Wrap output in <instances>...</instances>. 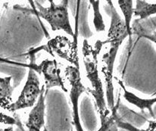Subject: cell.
I'll return each mask as SVG.
<instances>
[{
  "label": "cell",
  "instance_id": "6da1fadb",
  "mask_svg": "<svg viewBox=\"0 0 156 131\" xmlns=\"http://www.w3.org/2000/svg\"><path fill=\"white\" fill-rule=\"evenodd\" d=\"M110 6L111 24L107 37L103 40V45L109 46L102 54L101 57L100 69L104 78L105 86V97L107 105L109 110H115V96H114L113 75L115 62L118 55V50L127 37V28L124 24V19L121 18L116 9L114 6L112 1H108Z\"/></svg>",
  "mask_w": 156,
  "mask_h": 131
},
{
  "label": "cell",
  "instance_id": "7a4b0ae2",
  "mask_svg": "<svg viewBox=\"0 0 156 131\" xmlns=\"http://www.w3.org/2000/svg\"><path fill=\"white\" fill-rule=\"evenodd\" d=\"M103 46V40H98L94 44H91L87 40H84L82 43L81 53L86 77L90 84L87 90L94 100L96 111L101 120V126H109L111 120L108 118L111 111L108 107L99 70V56Z\"/></svg>",
  "mask_w": 156,
  "mask_h": 131
},
{
  "label": "cell",
  "instance_id": "3957f363",
  "mask_svg": "<svg viewBox=\"0 0 156 131\" xmlns=\"http://www.w3.org/2000/svg\"><path fill=\"white\" fill-rule=\"evenodd\" d=\"M49 2V7H44L37 3V14L38 16L49 24L52 31L63 30L68 35L74 37V33L69 19L68 1L65 0L58 5L52 0Z\"/></svg>",
  "mask_w": 156,
  "mask_h": 131
},
{
  "label": "cell",
  "instance_id": "277c9868",
  "mask_svg": "<svg viewBox=\"0 0 156 131\" xmlns=\"http://www.w3.org/2000/svg\"><path fill=\"white\" fill-rule=\"evenodd\" d=\"M64 76L69 87V96L72 105L73 122L76 131H84L82 127L79 114V99L86 87L82 83L79 68L72 65H67L64 70ZM109 126H101L98 131H105Z\"/></svg>",
  "mask_w": 156,
  "mask_h": 131
},
{
  "label": "cell",
  "instance_id": "5b68a950",
  "mask_svg": "<svg viewBox=\"0 0 156 131\" xmlns=\"http://www.w3.org/2000/svg\"><path fill=\"white\" fill-rule=\"evenodd\" d=\"M43 49L52 56H58L80 69L78 46L76 39L71 41L65 36L58 35L50 39Z\"/></svg>",
  "mask_w": 156,
  "mask_h": 131
},
{
  "label": "cell",
  "instance_id": "8992f818",
  "mask_svg": "<svg viewBox=\"0 0 156 131\" xmlns=\"http://www.w3.org/2000/svg\"><path fill=\"white\" fill-rule=\"evenodd\" d=\"M42 89L40 88V81L37 72L32 68L28 71L27 78L21 94L18 99L10 105L9 112H15L16 111L33 108L37 103Z\"/></svg>",
  "mask_w": 156,
  "mask_h": 131
},
{
  "label": "cell",
  "instance_id": "52a82bcc",
  "mask_svg": "<svg viewBox=\"0 0 156 131\" xmlns=\"http://www.w3.org/2000/svg\"><path fill=\"white\" fill-rule=\"evenodd\" d=\"M30 68H32L43 76L46 91L52 87H57L65 93L68 92L65 87V80L61 75V69L56 59H44L38 65H34Z\"/></svg>",
  "mask_w": 156,
  "mask_h": 131
},
{
  "label": "cell",
  "instance_id": "ba28073f",
  "mask_svg": "<svg viewBox=\"0 0 156 131\" xmlns=\"http://www.w3.org/2000/svg\"><path fill=\"white\" fill-rule=\"evenodd\" d=\"M46 90L44 86L42 87V92L37 103L32 108L28 115L26 127L28 131H43L45 127V98Z\"/></svg>",
  "mask_w": 156,
  "mask_h": 131
},
{
  "label": "cell",
  "instance_id": "9c48e42d",
  "mask_svg": "<svg viewBox=\"0 0 156 131\" xmlns=\"http://www.w3.org/2000/svg\"><path fill=\"white\" fill-rule=\"evenodd\" d=\"M131 28L133 34L137 37L147 39L156 44V24L152 19L135 20Z\"/></svg>",
  "mask_w": 156,
  "mask_h": 131
},
{
  "label": "cell",
  "instance_id": "30bf717a",
  "mask_svg": "<svg viewBox=\"0 0 156 131\" xmlns=\"http://www.w3.org/2000/svg\"><path fill=\"white\" fill-rule=\"evenodd\" d=\"M115 79L116 80L117 82L118 83L120 87L122 88L123 92H124V93H123L124 98L129 102V103H130L131 105H135L136 107H137L138 108H140V110L142 111L146 109V110L149 111V113H150L151 115L152 116V118H155L153 110H152V106L156 103V97L153 98V99H148L139 97L136 95L134 94L133 93L127 90V89H126V87H124V83H123V82L121 80L118 79L117 77H115Z\"/></svg>",
  "mask_w": 156,
  "mask_h": 131
},
{
  "label": "cell",
  "instance_id": "8fae6325",
  "mask_svg": "<svg viewBox=\"0 0 156 131\" xmlns=\"http://www.w3.org/2000/svg\"><path fill=\"white\" fill-rule=\"evenodd\" d=\"M12 77L11 76L5 77H0V107L3 109L9 110L12 102V94L14 87H12Z\"/></svg>",
  "mask_w": 156,
  "mask_h": 131
},
{
  "label": "cell",
  "instance_id": "7c38bea8",
  "mask_svg": "<svg viewBox=\"0 0 156 131\" xmlns=\"http://www.w3.org/2000/svg\"><path fill=\"white\" fill-rule=\"evenodd\" d=\"M124 15V21L127 28L130 42L131 43V37L133 35L132 28H131V21L133 15H134L133 4L132 0H119L117 2Z\"/></svg>",
  "mask_w": 156,
  "mask_h": 131
},
{
  "label": "cell",
  "instance_id": "4fadbf2b",
  "mask_svg": "<svg viewBox=\"0 0 156 131\" xmlns=\"http://www.w3.org/2000/svg\"><path fill=\"white\" fill-rule=\"evenodd\" d=\"M156 14V3H148L146 1H136L134 15L138 17L139 20L148 19L151 15Z\"/></svg>",
  "mask_w": 156,
  "mask_h": 131
},
{
  "label": "cell",
  "instance_id": "5bb4252c",
  "mask_svg": "<svg viewBox=\"0 0 156 131\" xmlns=\"http://www.w3.org/2000/svg\"><path fill=\"white\" fill-rule=\"evenodd\" d=\"M90 5H92L93 11V25L96 32L101 33L105 30V24L103 18L100 12V2L90 0Z\"/></svg>",
  "mask_w": 156,
  "mask_h": 131
},
{
  "label": "cell",
  "instance_id": "9a60e30c",
  "mask_svg": "<svg viewBox=\"0 0 156 131\" xmlns=\"http://www.w3.org/2000/svg\"><path fill=\"white\" fill-rule=\"evenodd\" d=\"M115 121H116V124L118 127L127 131H156V121H149L147 127L145 129L137 128L129 123L124 122V121L118 119H116Z\"/></svg>",
  "mask_w": 156,
  "mask_h": 131
},
{
  "label": "cell",
  "instance_id": "2e32d148",
  "mask_svg": "<svg viewBox=\"0 0 156 131\" xmlns=\"http://www.w3.org/2000/svg\"><path fill=\"white\" fill-rule=\"evenodd\" d=\"M0 124H7V125H16L18 121L13 117L0 112Z\"/></svg>",
  "mask_w": 156,
  "mask_h": 131
},
{
  "label": "cell",
  "instance_id": "e0dca14e",
  "mask_svg": "<svg viewBox=\"0 0 156 131\" xmlns=\"http://www.w3.org/2000/svg\"><path fill=\"white\" fill-rule=\"evenodd\" d=\"M0 131H13V129H12V127H10V128H6V129L0 128Z\"/></svg>",
  "mask_w": 156,
  "mask_h": 131
}]
</instances>
